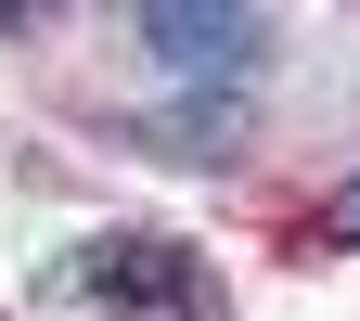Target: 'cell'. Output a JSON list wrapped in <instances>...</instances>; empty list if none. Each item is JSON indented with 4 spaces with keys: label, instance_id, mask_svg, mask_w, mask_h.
<instances>
[{
    "label": "cell",
    "instance_id": "obj_1",
    "mask_svg": "<svg viewBox=\"0 0 360 321\" xmlns=\"http://www.w3.org/2000/svg\"><path fill=\"white\" fill-rule=\"evenodd\" d=\"M77 283L103 296V308H180V321H219V283H206L167 232H103V244H77Z\"/></svg>",
    "mask_w": 360,
    "mask_h": 321
},
{
    "label": "cell",
    "instance_id": "obj_3",
    "mask_svg": "<svg viewBox=\"0 0 360 321\" xmlns=\"http://www.w3.org/2000/svg\"><path fill=\"white\" fill-rule=\"evenodd\" d=\"M347 244H360V180H347V193L322 206V232H309V257H347Z\"/></svg>",
    "mask_w": 360,
    "mask_h": 321
},
{
    "label": "cell",
    "instance_id": "obj_2",
    "mask_svg": "<svg viewBox=\"0 0 360 321\" xmlns=\"http://www.w3.org/2000/svg\"><path fill=\"white\" fill-rule=\"evenodd\" d=\"M257 13H206V0H142V52L180 65V77H245L257 65Z\"/></svg>",
    "mask_w": 360,
    "mask_h": 321
}]
</instances>
